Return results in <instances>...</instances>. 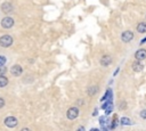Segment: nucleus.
<instances>
[{"instance_id":"nucleus-1","label":"nucleus","mask_w":146,"mask_h":131,"mask_svg":"<svg viewBox=\"0 0 146 131\" xmlns=\"http://www.w3.org/2000/svg\"><path fill=\"white\" fill-rule=\"evenodd\" d=\"M13 38L8 34H5L2 36H0V46L3 47V48H7V47H10L13 44Z\"/></svg>"},{"instance_id":"nucleus-2","label":"nucleus","mask_w":146,"mask_h":131,"mask_svg":"<svg viewBox=\"0 0 146 131\" xmlns=\"http://www.w3.org/2000/svg\"><path fill=\"white\" fill-rule=\"evenodd\" d=\"M66 116H67L68 120H74V118H76V117L79 116V109H78L76 107H71V108H68L67 112H66Z\"/></svg>"},{"instance_id":"nucleus-3","label":"nucleus","mask_w":146,"mask_h":131,"mask_svg":"<svg viewBox=\"0 0 146 131\" xmlns=\"http://www.w3.org/2000/svg\"><path fill=\"white\" fill-rule=\"evenodd\" d=\"M14 19L11 18V17H3L2 18V21H1V26L3 27V28H10V27H13L14 26Z\"/></svg>"},{"instance_id":"nucleus-4","label":"nucleus","mask_w":146,"mask_h":131,"mask_svg":"<svg viewBox=\"0 0 146 131\" xmlns=\"http://www.w3.org/2000/svg\"><path fill=\"white\" fill-rule=\"evenodd\" d=\"M5 124L8 126V128H16L17 124H18V121L16 117L14 116H8L5 118Z\"/></svg>"},{"instance_id":"nucleus-5","label":"nucleus","mask_w":146,"mask_h":131,"mask_svg":"<svg viewBox=\"0 0 146 131\" xmlns=\"http://www.w3.org/2000/svg\"><path fill=\"white\" fill-rule=\"evenodd\" d=\"M132 39H133V33L131 31H124L121 34V40L123 42H130Z\"/></svg>"},{"instance_id":"nucleus-6","label":"nucleus","mask_w":146,"mask_h":131,"mask_svg":"<svg viewBox=\"0 0 146 131\" xmlns=\"http://www.w3.org/2000/svg\"><path fill=\"white\" fill-rule=\"evenodd\" d=\"M13 9H14V7L10 2H3L1 5V11L5 14H10L13 11Z\"/></svg>"},{"instance_id":"nucleus-7","label":"nucleus","mask_w":146,"mask_h":131,"mask_svg":"<svg viewBox=\"0 0 146 131\" xmlns=\"http://www.w3.org/2000/svg\"><path fill=\"white\" fill-rule=\"evenodd\" d=\"M10 73H11L14 76H19V75L23 73V68H22L19 65H13L11 68H10Z\"/></svg>"},{"instance_id":"nucleus-8","label":"nucleus","mask_w":146,"mask_h":131,"mask_svg":"<svg viewBox=\"0 0 146 131\" xmlns=\"http://www.w3.org/2000/svg\"><path fill=\"white\" fill-rule=\"evenodd\" d=\"M112 63V57L110 56V55H104V56H102V58H100V65L102 66H108L110 64Z\"/></svg>"},{"instance_id":"nucleus-9","label":"nucleus","mask_w":146,"mask_h":131,"mask_svg":"<svg viewBox=\"0 0 146 131\" xmlns=\"http://www.w3.org/2000/svg\"><path fill=\"white\" fill-rule=\"evenodd\" d=\"M135 58L137 60H144L146 58V49H139L135 54Z\"/></svg>"},{"instance_id":"nucleus-10","label":"nucleus","mask_w":146,"mask_h":131,"mask_svg":"<svg viewBox=\"0 0 146 131\" xmlns=\"http://www.w3.org/2000/svg\"><path fill=\"white\" fill-rule=\"evenodd\" d=\"M131 67H132V69H133L135 72H141L143 68H144V65L140 63V60H137V62H133V63H132Z\"/></svg>"},{"instance_id":"nucleus-11","label":"nucleus","mask_w":146,"mask_h":131,"mask_svg":"<svg viewBox=\"0 0 146 131\" xmlns=\"http://www.w3.org/2000/svg\"><path fill=\"white\" fill-rule=\"evenodd\" d=\"M137 31L139 33H146V23L145 22H141L137 25Z\"/></svg>"},{"instance_id":"nucleus-12","label":"nucleus","mask_w":146,"mask_h":131,"mask_svg":"<svg viewBox=\"0 0 146 131\" xmlns=\"http://www.w3.org/2000/svg\"><path fill=\"white\" fill-rule=\"evenodd\" d=\"M8 84V79L5 75H0V88H5Z\"/></svg>"},{"instance_id":"nucleus-13","label":"nucleus","mask_w":146,"mask_h":131,"mask_svg":"<svg viewBox=\"0 0 146 131\" xmlns=\"http://www.w3.org/2000/svg\"><path fill=\"white\" fill-rule=\"evenodd\" d=\"M97 90H98V88L95 87V85L89 87V88H88V93H89V96H94V95L97 92Z\"/></svg>"},{"instance_id":"nucleus-14","label":"nucleus","mask_w":146,"mask_h":131,"mask_svg":"<svg viewBox=\"0 0 146 131\" xmlns=\"http://www.w3.org/2000/svg\"><path fill=\"white\" fill-rule=\"evenodd\" d=\"M121 124L122 125H130L131 124V121L128 117H122L121 118Z\"/></svg>"},{"instance_id":"nucleus-15","label":"nucleus","mask_w":146,"mask_h":131,"mask_svg":"<svg viewBox=\"0 0 146 131\" xmlns=\"http://www.w3.org/2000/svg\"><path fill=\"white\" fill-rule=\"evenodd\" d=\"M127 108V103L125 101H121L120 105H119V109L122 110V109H125Z\"/></svg>"},{"instance_id":"nucleus-16","label":"nucleus","mask_w":146,"mask_h":131,"mask_svg":"<svg viewBox=\"0 0 146 131\" xmlns=\"http://www.w3.org/2000/svg\"><path fill=\"white\" fill-rule=\"evenodd\" d=\"M6 72H7V67H6L5 65L0 66V75H5V74H6Z\"/></svg>"},{"instance_id":"nucleus-17","label":"nucleus","mask_w":146,"mask_h":131,"mask_svg":"<svg viewBox=\"0 0 146 131\" xmlns=\"http://www.w3.org/2000/svg\"><path fill=\"white\" fill-rule=\"evenodd\" d=\"M6 62H7V58H6L5 56H0V66L5 65V64H6Z\"/></svg>"},{"instance_id":"nucleus-18","label":"nucleus","mask_w":146,"mask_h":131,"mask_svg":"<svg viewBox=\"0 0 146 131\" xmlns=\"http://www.w3.org/2000/svg\"><path fill=\"white\" fill-rule=\"evenodd\" d=\"M140 116H141L143 118H146V109L140 110Z\"/></svg>"},{"instance_id":"nucleus-19","label":"nucleus","mask_w":146,"mask_h":131,"mask_svg":"<svg viewBox=\"0 0 146 131\" xmlns=\"http://www.w3.org/2000/svg\"><path fill=\"white\" fill-rule=\"evenodd\" d=\"M5 106V100L2 98H0V108H2Z\"/></svg>"},{"instance_id":"nucleus-20","label":"nucleus","mask_w":146,"mask_h":131,"mask_svg":"<svg viewBox=\"0 0 146 131\" xmlns=\"http://www.w3.org/2000/svg\"><path fill=\"white\" fill-rule=\"evenodd\" d=\"M144 42H146V38H145V39H143V40L140 41V44H141V43H144Z\"/></svg>"},{"instance_id":"nucleus-21","label":"nucleus","mask_w":146,"mask_h":131,"mask_svg":"<svg viewBox=\"0 0 146 131\" xmlns=\"http://www.w3.org/2000/svg\"><path fill=\"white\" fill-rule=\"evenodd\" d=\"M92 115H94V116H95V115H97V109H95V110H94V114H92Z\"/></svg>"}]
</instances>
